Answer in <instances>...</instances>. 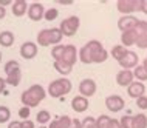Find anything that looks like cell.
<instances>
[{
  "label": "cell",
  "mask_w": 147,
  "mask_h": 128,
  "mask_svg": "<svg viewBox=\"0 0 147 128\" xmlns=\"http://www.w3.org/2000/svg\"><path fill=\"white\" fill-rule=\"evenodd\" d=\"M109 59V53L99 40L87 42L81 50L78 51V60H81L84 65L91 63H104Z\"/></svg>",
  "instance_id": "6da1fadb"
},
{
  "label": "cell",
  "mask_w": 147,
  "mask_h": 128,
  "mask_svg": "<svg viewBox=\"0 0 147 128\" xmlns=\"http://www.w3.org/2000/svg\"><path fill=\"white\" fill-rule=\"evenodd\" d=\"M45 97H47V90L42 85L36 83V85H31L30 88H26V90L22 93L20 102H22L23 107L36 108V107H39V103L43 102Z\"/></svg>",
  "instance_id": "7a4b0ae2"
},
{
  "label": "cell",
  "mask_w": 147,
  "mask_h": 128,
  "mask_svg": "<svg viewBox=\"0 0 147 128\" xmlns=\"http://www.w3.org/2000/svg\"><path fill=\"white\" fill-rule=\"evenodd\" d=\"M73 90V83L67 77H59L56 80L50 82L48 88H47V94H50L53 99H63L70 91Z\"/></svg>",
  "instance_id": "3957f363"
},
{
  "label": "cell",
  "mask_w": 147,
  "mask_h": 128,
  "mask_svg": "<svg viewBox=\"0 0 147 128\" xmlns=\"http://www.w3.org/2000/svg\"><path fill=\"white\" fill-rule=\"evenodd\" d=\"M79 26H81V19L78 15H70V17L63 19L59 25V29L63 37H73L74 34L78 33Z\"/></svg>",
  "instance_id": "277c9868"
},
{
  "label": "cell",
  "mask_w": 147,
  "mask_h": 128,
  "mask_svg": "<svg viewBox=\"0 0 147 128\" xmlns=\"http://www.w3.org/2000/svg\"><path fill=\"white\" fill-rule=\"evenodd\" d=\"M116 9L122 15H133V13L141 11V0H118Z\"/></svg>",
  "instance_id": "5b68a950"
},
{
  "label": "cell",
  "mask_w": 147,
  "mask_h": 128,
  "mask_svg": "<svg viewBox=\"0 0 147 128\" xmlns=\"http://www.w3.org/2000/svg\"><path fill=\"white\" fill-rule=\"evenodd\" d=\"M98 90V85L96 82L93 80V79H82L81 82H79V96H82V97H91V96H94Z\"/></svg>",
  "instance_id": "8992f818"
},
{
  "label": "cell",
  "mask_w": 147,
  "mask_h": 128,
  "mask_svg": "<svg viewBox=\"0 0 147 128\" xmlns=\"http://www.w3.org/2000/svg\"><path fill=\"white\" fill-rule=\"evenodd\" d=\"M43 14H45V6L40 2H33L28 5V11H26V15H28L30 20L33 22H40L43 19Z\"/></svg>",
  "instance_id": "52a82bcc"
},
{
  "label": "cell",
  "mask_w": 147,
  "mask_h": 128,
  "mask_svg": "<svg viewBox=\"0 0 147 128\" xmlns=\"http://www.w3.org/2000/svg\"><path fill=\"white\" fill-rule=\"evenodd\" d=\"M19 53H20L22 59H25V60H33L39 53V46L36 45V42L26 40L20 45V51H19Z\"/></svg>",
  "instance_id": "ba28073f"
},
{
  "label": "cell",
  "mask_w": 147,
  "mask_h": 128,
  "mask_svg": "<svg viewBox=\"0 0 147 128\" xmlns=\"http://www.w3.org/2000/svg\"><path fill=\"white\" fill-rule=\"evenodd\" d=\"M105 107H107V110L112 111V113H119L121 110H124L125 102L119 94H112V96H109V97H105Z\"/></svg>",
  "instance_id": "9c48e42d"
},
{
  "label": "cell",
  "mask_w": 147,
  "mask_h": 128,
  "mask_svg": "<svg viewBox=\"0 0 147 128\" xmlns=\"http://www.w3.org/2000/svg\"><path fill=\"white\" fill-rule=\"evenodd\" d=\"M61 62L67 63L70 66H74V63L78 62V50L74 45H63V53H62V57H61Z\"/></svg>",
  "instance_id": "30bf717a"
},
{
  "label": "cell",
  "mask_w": 147,
  "mask_h": 128,
  "mask_svg": "<svg viewBox=\"0 0 147 128\" xmlns=\"http://www.w3.org/2000/svg\"><path fill=\"white\" fill-rule=\"evenodd\" d=\"M138 62H140V59H138V54L129 50V51L125 53V56H124V57H122L118 63L121 65L122 70H130V71H132L133 68H136L138 65H140Z\"/></svg>",
  "instance_id": "8fae6325"
},
{
  "label": "cell",
  "mask_w": 147,
  "mask_h": 128,
  "mask_svg": "<svg viewBox=\"0 0 147 128\" xmlns=\"http://www.w3.org/2000/svg\"><path fill=\"white\" fill-rule=\"evenodd\" d=\"M136 23H138V19L135 15H121L118 20V28L121 33H125V31L135 29Z\"/></svg>",
  "instance_id": "7c38bea8"
},
{
  "label": "cell",
  "mask_w": 147,
  "mask_h": 128,
  "mask_svg": "<svg viewBox=\"0 0 147 128\" xmlns=\"http://www.w3.org/2000/svg\"><path fill=\"white\" fill-rule=\"evenodd\" d=\"M127 94H129L130 97H133L135 101H136L138 97H141V96H144V94H146V85H144L142 82L133 80L129 86H127Z\"/></svg>",
  "instance_id": "4fadbf2b"
},
{
  "label": "cell",
  "mask_w": 147,
  "mask_h": 128,
  "mask_svg": "<svg viewBox=\"0 0 147 128\" xmlns=\"http://www.w3.org/2000/svg\"><path fill=\"white\" fill-rule=\"evenodd\" d=\"M88 107H90V101L87 97L76 96V97L71 99V110L76 111V113H84V111L88 110Z\"/></svg>",
  "instance_id": "5bb4252c"
},
{
  "label": "cell",
  "mask_w": 147,
  "mask_h": 128,
  "mask_svg": "<svg viewBox=\"0 0 147 128\" xmlns=\"http://www.w3.org/2000/svg\"><path fill=\"white\" fill-rule=\"evenodd\" d=\"M28 11V3L26 0H14L11 5V13L14 17H23Z\"/></svg>",
  "instance_id": "9a60e30c"
},
{
  "label": "cell",
  "mask_w": 147,
  "mask_h": 128,
  "mask_svg": "<svg viewBox=\"0 0 147 128\" xmlns=\"http://www.w3.org/2000/svg\"><path fill=\"white\" fill-rule=\"evenodd\" d=\"M135 80L133 79V73L130 70H121L119 73L116 74V83L119 86H129L130 83Z\"/></svg>",
  "instance_id": "2e32d148"
},
{
  "label": "cell",
  "mask_w": 147,
  "mask_h": 128,
  "mask_svg": "<svg viewBox=\"0 0 147 128\" xmlns=\"http://www.w3.org/2000/svg\"><path fill=\"white\" fill-rule=\"evenodd\" d=\"M70 125H71V117L63 114V116H59V117L53 119L50 122L48 128H70Z\"/></svg>",
  "instance_id": "e0dca14e"
},
{
  "label": "cell",
  "mask_w": 147,
  "mask_h": 128,
  "mask_svg": "<svg viewBox=\"0 0 147 128\" xmlns=\"http://www.w3.org/2000/svg\"><path fill=\"white\" fill-rule=\"evenodd\" d=\"M136 37L138 34L135 33V29L132 31H125V33L121 34V45L124 48H129V46H133L136 43Z\"/></svg>",
  "instance_id": "ac0fdd59"
},
{
  "label": "cell",
  "mask_w": 147,
  "mask_h": 128,
  "mask_svg": "<svg viewBox=\"0 0 147 128\" xmlns=\"http://www.w3.org/2000/svg\"><path fill=\"white\" fill-rule=\"evenodd\" d=\"M14 40H16L14 33H11V31H2V33H0V46H2V48L13 46Z\"/></svg>",
  "instance_id": "d6986e66"
},
{
  "label": "cell",
  "mask_w": 147,
  "mask_h": 128,
  "mask_svg": "<svg viewBox=\"0 0 147 128\" xmlns=\"http://www.w3.org/2000/svg\"><path fill=\"white\" fill-rule=\"evenodd\" d=\"M48 37H50V45L56 46V45H61L63 36L59 28H48Z\"/></svg>",
  "instance_id": "ffe728a7"
},
{
  "label": "cell",
  "mask_w": 147,
  "mask_h": 128,
  "mask_svg": "<svg viewBox=\"0 0 147 128\" xmlns=\"http://www.w3.org/2000/svg\"><path fill=\"white\" fill-rule=\"evenodd\" d=\"M5 80H6V85H9V86H19V85H20V80H22L20 68L16 70V71H13V73H9V74H6Z\"/></svg>",
  "instance_id": "44dd1931"
},
{
  "label": "cell",
  "mask_w": 147,
  "mask_h": 128,
  "mask_svg": "<svg viewBox=\"0 0 147 128\" xmlns=\"http://www.w3.org/2000/svg\"><path fill=\"white\" fill-rule=\"evenodd\" d=\"M36 45L37 46H51L50 45V37H48V28L40 29L36 36Z\"/></svg>",
  "instance_id": "7402d4cb"
},
{
  "label": "cell",
  "mask_w": 147,
  "mask_h": 128,
  "mask_svg": "<svg viewBox=\"0 0 147 128\" xmlns=\"http://www.w3.org/2000/svg\"><path fill=\"white\" fill-rule=\"evenodd\" d=\"M53 66H54V70H56L57 73L62 76V77H67V76L71 73V70H73V66L67 65V63H63V62H61V60L53 62Z\"/></svg>",
  "instance_id": "603a6c76"
},
{
  "label": "cell",
  "mask_w": 147,
  "mask_h": 128,
  "mask_svg": "<svg viewBox=\"0 0 147 128\" xmlns=\"http://www.w3.org/2000/svg\"><path fill=\"white\" fill-rule=\"evenodd\" d=\"M133 117V128H147V116L144 113H138Z\"/></svg>",
  "instance_id": "cb8c5ba5"
},
{
  "label": "cell",
  "mask_w": 147,
  "mask_h": 128,
  "mask_svg": "<svg viewBox=\"0 0 147 128\" xmlns=\"http://www.w3.org/2000/svg\"><path fill=\"white\" fill-rule=\"evenodd\" d=\"M127 51H129V50H127V48H124L122 45H115V46L112 48V51H110V54H112V57L115 59V60L119 62V60H121V59L125 56Z\"/></svg>",
  "instance_id": "d4e9b609"
},
{
  "label": "cell",
  "mask_w": 147,
  "mask_h": 128,
  "mask_svg": "<svg viewBox=\"0 0 147 128\" xmlns=\"http://www.w3.org/2000/svg\"><path fill=\"white\" fill-rule=\"evenodd\" d=\"M132 73H133V79H135V80L142 82V83L147 80V71L142 68V65H138L136 68H133Z\"/></svg>",
  "instance_id": "484cf974"
},
{
  "label": "cell",
  "mask_w": 147,
  "mask_h": 128,
  "mask_svg": "<svg viewBox=\"0 0 147 128\" xmlns=\"http://www.w3.org/2000/svg\"><path fill=\"white\" fill-rule=\"evenodd\" d=\"M51 121V114L48 110H39L37 116H36V122L39 123V125H45V123H50Z\"/></svg>",
  "instance_id": "4316f807"
},
{
  "label": "cell",
  "mask_w": 147,
  "mask_h": 128,
  "mask_svg": "<svg viewBox=\"0 0 147 128\" xmlns=\"http://www.w3.org/2000/svg\"><path fill=\"white\" fill-rule=\"evenodd\" d=\"M59 17V9L57 8H50V9H45V14H43V19L47 22H53Z\"/></svg>",
  "instance_id": "83f0119b"
},
{
  "label": "cell",
  "mask_w": 147,
  "mask_h": 128,
  "mask_svg": "<svg viewBox=\"0 0 147 128\" xmlns=\"http://www.w3.org/2000/svg\"><path fill=\"white\" fill-rule=\"evenodd\" d=\"M11 119V110L5 105H0V123H6Z\"/></svg>",
  "instance_id": "f1b7e54d"
},
{
  "label": "cell",
  "mask_w": 147,
  "mask_h": 128,
  "mask_svg": "<svg viewBox=\"0 0 147 128\" xmlns=\"http://www.w3.org/2000/svg\"><path fill=\"white\" fill-rule=\"evenodd\" d=\"M19 68H20V63L17 60H8L5 65H3V71H5L6 74H9V73H13V71L19 70Z\"/></svg>",
  "instance_id": "f546056e"
},
{
  "label": "cell",
  "mask_w": 147,
  "mask_h": 128,
  "mask_svg": "<svg viewBox=\"0 0 147 128\" xmlns=\"http://www.w3.org/2000/svg\"><path fill=\"white\" fill-rule=\"evenodd\" d=\"M110 116L107 114H101L99 117H96V128H107L109 127V122H110Z\"/></svg>",
  "instance_id": "4dcf8cb0"
},
{
  "label": "cell",
  "mask_w": 147,
  "mask_h": 128,
  "mask_svg": "<svg viewBox=\"0 0 147 128\" xmlns=\"http://www.w3.org/2000/svg\"><path fill=\"white\" fill-rule=\"evenodd\" d=\"M119 123H121V128H133V117L130 114H124L119 119Z\"/></svg>",
  "instance_id": "1f68e13d"
},
{
  "label": "cell",
  "mask_w": 147,
  "mask_h": 128,
  "mask_svg": "<svg viewBox=\"0 0 147 128\" xmlns=\"http://www.w3.org/2000/svg\"><path fill=\"white\" fill-rule=\"evenodd\" d=\"M62 53H63V45H56L51 48V57H53V60H61L62 57Z\"/></svg>",
  "instance_id": "d6a6232c"
},
{
  "label": "cell",
  "mask_w": 147,
  "mask_h": 128,
  "mask_svg": "<svg viewBox=\"0 0 147 128\" xmlns=\"http://www.w3.org/2000/svg\"><path fill=\"white\" fill-rule=\"evenodd\" d=\"M135 33H136L138 36L147 34V22L146 20H138L136 26H135Z\"/></svg>",
  "instance_id": "836d02e7"
},
{
  "label": "cell",
  "mask_w": 147,
  "mask_h": 128,
  "mask_svg": "<svg viewBox=\"0 0 147 128\" xmlns=\"http://www.w3.org/2000/svg\"><path fill=\"white\" fill-rule=\"evenodd\" d=\"M82 122V128H96V117H91V116H87Z\"/></svg>",
  "instance_id": "e575fe53"
},
{
  "label": "cell",
  "mask_w": 147,
  "mask_h": 128,
  "mask_svg": "<svg viewBox=\"0 0 147 128\" xmlns=\"http://www.w3.org/2000/svg\"><path fill=\"white\" fill-rule=\"evenodd\" d=\"M138 48L141 50H147V34H141L136 37V43H135Z\"/></svg>",
  "instance_id": "d590c367"
},
{
  "label": "cell",
  "mask_w": 147,
  "mask_h": 128,
  "mask_svg": "<svg viewBox=\"0 0 147 128\" xmlns=\"http://www.w3.org/2000/svg\"><path fill=\"white\" fill-rule=\"evenodd\" d=\"M31 116V108L28 107H22L20 110H19V117L22 119V121H28Z\"/></svg>",
  "instance_id": "8d00e7d4"
},
{
  "label": "cell",
  "mask_w": 147,
  "mask_h": 128,
  "mask_svg": "<svg viewBox=\"0 0 147 128\" xmlns=\"http://www.w3.org/2000/svg\"><path fill=\"white\" fill-rule=\"evenodd\" d=\"M136 107L140 110H147V96H141V97L136 99Z\"/></svg>",
  "instance_id": "74e56055"
},
{
  "label": "cell",
  "mask_w": 147,
  "mask_h": 128,
  "mask_svg": "<svg viewBox=\"0 0 147 128\" xmlns=\"http://www.w3.org/2000/svg\"><path fill=\"white\" fill-rule=\"evenodd\" d=\"M107 128H121V123H119L118 119H110L109 127H107Z\"/></svg>",
  "instance_id": "f35d334b"
},
{
  "label": "cell",
  "mask_w": 147,
  "mask_h": 128,
  "mask_svg": "<svg viewBox=\"0 0 147 128\" xmlns=\"http://www.w3.org/2000/svg\"><path fill=\"white\" fill-rule=\"evenodd\" d=\"M6 80L3 77H0V94H3V93H6Z\"/></svg>",
  "instance_id": "ab89813d"
},
{
  "label": "cell",
  "mask_w": 147,
  "mask_h": 128,
  "mask_svg": "<svg viewBox=\"0 0 147 128\" xmlns=\"http://www.w3.org/2000/svg\"><path fill=\"white\" fill-rule=\"evenodd\" d=\"M70 128H82V122L79 121V119H71Z\"/></svg>",
  "instance_id": "60d3db41"
},
{
  "label": "cell",
  "mask_w": 147,
  "mask_h": 128,
  "mask_svg": "<svg viewBox=\"0 0 147 128\" xmlns=\"http://www.w3.org/2000/svg\"><path fill=\"white\" fill-rule=\"evenodd\" d=\"M22 128H36V125H34V122L33 121H22Z\"/></svg>",
  "instance_id": "b9f144b4"
},
{
  "label": "cell",
  "mask_w": 147,
  "mask_h": 128,
  "mask_svg": "<svg viewBox=\"0 0 147 128\" xmlns=\"http://www.w3.org/2000/svg\"><path fill=\"white\" fill-rule=\"evenodd\" d=\"M8 128H22V122L20 121H13L8 123Z\"/></svg>",
  "instance_id": "7bdbcfd3"
},
{
  "label": "cell",
  "mask_w": 147,
  "mask_h": 128,
  "mask_svg": "<svg viewBox=\"0 0 147 128\" xmlns=\"http://www.w3.org/2000/svg\"><path fill=\"white\" fill-rule=\"evenodd\" d=\"M141 13L147 15V0H141Z\"/></svg>",
  "instance_id": "ee69618b"
},
{
  "label": "cell",
  "mask_w": 147,
  "mask_h": 128,
  "mask_svg": "<svg viewBox=\"0 0 147 128\" xmlns=\"http://www.w3.org/2000/svg\"><path fill=\"white\" fill-rule=\"evenodd\" d=\"M5 17H6V8H3L0 5V20H3Z\"/></svg>",
  "instance_id": "f6af8a7d"
},
{
  "label": "cell",
  "mask_w": 147,
  "mask_h": 128,
  "mask_svg": "<svg viewBox=\"0 0 147 128\" xmlns=\"http://www.w3.org/2000/svg\"><path fill=\"white\" fill-rule=\"evenodd\" d=\"M142 68L147 71V59H144V60H142Z\"/></svg>",
  "instance_id": "bcb514c9"
},
{
  "label": "cell",
  "mask_w": 147,
  "mask_h": 128,
  "mask_svg": "<svg viewBox=\"0 0 147 128\" xmlns=\"http://www.w3.org/2000/svg\"><path fill=\"white\" fill-rule=\"evenodd\" d=\"M37 128H48V127H45V125H39Z\"/></svg>",
  "instance_id": "7dc6e473"
},
{
  "label": "cell",
  "mask_w": 147,
  "mask_h": 128,
  "mask_svg": "<svg viewBox=\"0 0 147 128\" xmlns=\"http://www.w3.org/2000/svg\"><path fill=\"white\" fill-rule=\"evenodd\" d=\"M0 62H2V51H0Z\"/></svg>",
  "instance_id": "c3c4849f"
},
{
  "label": "cell",
  "mask_w": 147,
  "mask_h": 128,
  "mask_svg": "<svg viewBox=\"0 0 147 128\" xmlns=\"http://www.w3.org/2000/svg\"><path fill=\"white\" fill-rule=\"evenodd\" d=\"M146 59H147V57H146Z\"/></svg>",
  "instance_id": "681fc988"
}]
</instances>
